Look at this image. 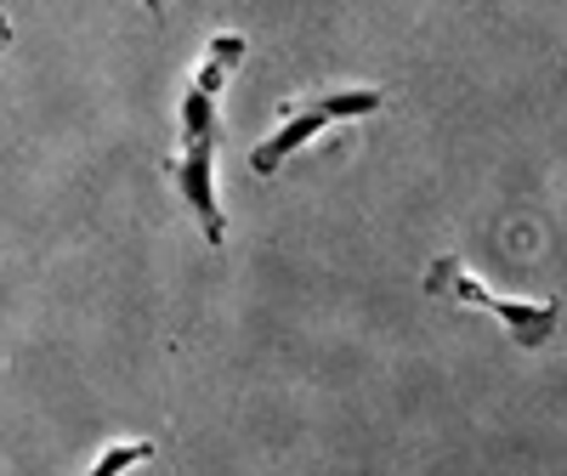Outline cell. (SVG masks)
Segmentation results:
<instances>
[{
    "mask_svg": "<svg viewBox=\"0 0 567 476\" xmlns=\"http://www.w3.org/2000/svg\"><path fill=\"white\" fill-rule=\"evenodd\" d=\"M142 12H148V18H165V0H142Z\"/></svg>",
    "mask_w": 567,
    "mask_h": 476,
    "instance_id": "ba28073f",
    "label": "cell"
},
{
    "mask_svg": "<svg viewBox=\"0 0 567 476\" xmlns=\"http://www.w3.org/2000/svg\"><path fill=\"white\" fill-rule=\"evenodd\" d=\"M425 296H437V301H454V307H477V312H494L505 323V335L516 346H545L556 341V329H561V301H523V296H499L488 290V283L471 272L460 256H437L432 267H425Z\"/></svg>",
    "mask_w": 567,
    "mask_h": 476,
    "instance_id": "7a4b0ae2",
    "label": "cell"
},
{
    "mask_svg": "<svg viewBox=\"0 0 567 476\" xmlns=\"http://www.w3.org/2000/svg\"><path fill=\"white\" fill-rule=\"evenodd\" d=\"M386 108V91L381 85H352V91H312L301 103H284L278 114V131L267 142L250 148V176L267 182L284 170V159H296L312 136H323L329 125H347V120H363V114H381Z\"/></svg>",
    "mask_w": 567,
    "mask_h": 476,
    "instance_id": "6da1fadb",
    "label": "cell"
},
{
    "mask_svg": "<svg viewBox=\"0 0 567 476\" xmlns=\"http://www.w3.org/2000/svg\"><path fill=\"white\" fill-rule=\"evenodd\" d=\"M7 45H12V18L0 12V52H7Z\"/></svg>",
    "mask_w": 567,
    "mask_h": 476,
    "instance_id": "52a82bcc",
    "label": "cell"
},
{
    "mask_svg": "<svg viewBox=\"0 0 567 476\" xmlns=\"http://www.w3.org/2000/svg\"><path fill=\"white\" fill-rule=\"evenodd\" d=\"M216 103H221V97H210V91H199L194 80H187V91H182V142H199V136H221Z\"/></svg>",
    "mask_w": 567,
    "mask_h": 476,
    "instance_id": "5b68a950",
    "label": "cell"
},
{
    "mask_svg": "<svg viewBox=\"0 0 567 476\" xmlns=\"http://www.w3.org/2000/svg\"><path fill=\"white\" fill-rule=\"evenodd\" d=\"M250 58V40L239 34V29H221L210 45H205V58H199V74H194V85L199 91H210V97H221L227 91V80L239 74V63Z\"/></svg>",
    "mask_w": 567,
    "mask_h": 476,
    "instance_id": "277c9868",
    "label": "cell"
},
{
    "mask_svg": "<svg viewBox=\"0 0 567 476\" xmlns=\"http://www.w3.org/2000/svg\"><path fill=\"white\" fill-rule=\"evenodd\" d=\"M159 454V443H114L91 459V476H114V470H131V465H148Z\"/></svg>",
    "mask_w": 567,
    "mask_h": 476,
    "instance_id": "8992f818",
    "label": "cell"
},
{
    "mask_svg": "<svg viewBox=\"0 0 567 476\" xmlns=\"http://www.w3.org/2000/svg\"><path fill=\"white\" fill-rule=\"evenodd\" d=\"M216 154H221V136H199V142H182V154L165 159V176L182 194V205L194 210L199 232L210 250H227V210L216 199Z\"/></svg>",
    "mask_w": 567,
    "mask_h": 476,
    "instance_id": "3957f363",
    "label": "cell"
}]
</instances>
